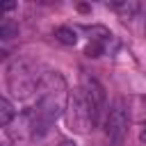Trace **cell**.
I'll list each match as a JSON object with an SVG mask.
<instances>
[{
    "mask_svg": "<svg viewBox=\"0 0 146 146\" xmlns=\"http://www.w3.org/2000/svg\"><path fill=\"white\" fill-rule=\"evenodd\" d=\"M98 123V114L94 112L87 94L82 87L73 89L68 94V105H66V125L73 130V132H89L94 125Z\"/></svg>",
    "mask_w": 146,
    "mask_h": 146,
    "instance_id": "cell-1",
    "label": "cell"
},
{
    "mask_svg": "<svg viewBox=\"0 0 146 146\" xmlns=\"http://www.w3.org/2000/svg\"><path fill=\"white\" fill-rule=\"evenodd\" d=\"M39 80H41V75L34 73V68L27 59L16 57L14 62H9V66H7V87L16 98H27L30 94H34L39 89Z\"/></svg>",
    "mask_w": 146,
    "mask_h": 146,
    "instance_id": "cell-2",
    "label": "cell"
},
{
    "mask_svg": "<svg viewBox=\"0 0 146 146\" xmlns=\"http://www.w3.org/2000/svg\"><path fill=\"white\" fill-rule=\"evenodd\" d=\"M128 119H130V114H128L125 100L123 98H116L114 105L107 112V119H105V135H107V139L114 146H119L123 141V137L128 132Z\"/></svg>",
    "mask_w": 146,
    "mask_h": 146,
    "instance_id": "cell-3",
    "label": "cell"
},
{
    "mask_svg": "<svg viewBox=\"0 0 146 146\" xmlns=\"http://www.w3.org/2000/svg\"><path fill=\"white\" fill-rule=\"evenodd\" d=\"M82 89H84V94H87L94 112L100 116V112H103V107H105V89H103V84H100L96 78L84 75V78H82Z\"/></svg>",
    "mask_w": 146,
    "mask_h": 146,
    "instance_id": "cell-4",
    "label": "cell"
},
{
    "mask_svg": "<svg viewBox=\"0 0 146 146\" xmlns=\"http://www.w3.org/2000/svg\"><path fill=\"white\" fill-rule=\"evenodd\" d=\"M55 39H57L59 43H64V46H75L78 34H75L73 27H68V25H59V27L55 30Z\"/></svg>",
    "mask_w": 146,
    "mask_h": 146,
    "instance_id": "cell-5",
    "label": "cell"
},
{
    "mask_svg": "<svg viewBox=\"0 0 146 146\" xmlns=\"http://www.w3.org/2000/svg\"><path fill=\"white\" fill-rule=\"evenodd\" d=\"M14 116H16V112H14V105L9 103V98H0V125L7 128Z\"/></svg>",
    "mask_w": 146,
    "mask_h": 146,
    "instance_id": "cell-6",
    "label": "cell"
},
{
    "mask_svg": "<svg viewBox=\"0 0 146 146\" xmlns=\"http://www.w3.org/2000/svg\"><path fill=\"white\" fill-rule=\"evenodd\" d=\"M112 9H116L123 18H132V16L139 11V5L132 2V0H128V2L123 0V2H112Z\"/></svg>",
    "mask_w": 146,
    "mask_h": 146,
    "instance_id": "cell-7",
    "label": "cell"
},
{
    "mask_svg": "<svg viewBox=\"0 0 146 146\" xmlns=\"http://www.w3.org/2000/svg\"><path fill=\"white\" fill-rule=\"evenodd\" d=\"M0 36H2V39H14V36H18V25H16L14 21L5 18V21L0 23Z\"/></svg>",
    "mask_w": 146,
    "mask_h": 146,
    "instance_id": "cell-8",
    "label": "cell"
},
{
    "mask_svg": "<svg viewBox=\"0 0 146 146\" xmlns=\"http://www.w3.org/2000/svg\"><path fill=\"white\" fill-rule=\"evenodd\" d=\"M87 57H100L103 55V43H96V41H89V46H87Z\"/></svg>",
    "mask_w": 146,
    "mask_h": 146,
    "instance_id": "cell-9",
    "label": "cell"
},
{
    "mask_svg": "<svg viewBox=\"0 0 146 146\" xmlns=\"http://www.w3.org/2000/svg\"><path fill=\"white\" fill-rule=\"evenodd\" d=\"M0 137H2V141H0V146H11V139H9V132H7V128H2V132H0Z\"/></svg>",
    "mask_w": 146,
    "mask_h": 146,
    "instance_id": "cell-10",
    "label": "cell"
},
{
    "mask_svg": "<svg viewBox=\"0 0 146 146\" xmlns=\"http://www.w3.org/2000/svg\"><path fill=\"white\" fill-rule=\"evenodd\" d=\"M14 7H16V5H14V2H7V5H5V11H11V9H14Z\"/></svg>",
    "mask_w": 146,
    "mask_h": 146,
    "instance_id": "cell-11",
    "label": "cell"
},
{
    "mask_svg": "<svg viewBox=\"0 0 146 146\" xmlns=\"http://www.w3.org/2000/svg\"><path fill=\"white\" fill-rule=\"evenodd\" d=\"M141 141H146V125H144V130H141Z\"/></svg>",
    "mask_w": 146,
    "mask_h": 146,
    "instance_id": "cell-12",
    "label": "cell"
},
{
    "mask_svg": "<svg viewBox=\"0 0 146 146\" xmlns=\"http://www.w3.org/2000/svg\"><path fill=\"white\" fill-rule=\"evenodd\" d=\"M62 146H75V144H71V141H64V144H62Z\"/></svg>",
    "mask_w": 146,
    "mask_h": 146,
    "instance_id": "cell-13",
    "label": "cell"
}]
</instances>
